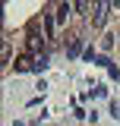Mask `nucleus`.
Returning <instances> with one entry per match:
<instances>
[{
	"label": "nucleus",
	"instance_id": "obj_1",
	"mask_svg": "<svg viewBox=\"0 0 120 126\" xmlns=\"http://www.w3.org/2000/svg\"><path fill=\"white\" fill-rule=\"evenodd\" d=\"M107 10H111V3H95V6H92V25H95V29H101V25H104V19H107Z\"/></svg>",
	"mask_w": 120,
	"mask_h": 126
},
{
	"label": "nucleus",
	"instance_id": "obj_2",
	"mask_svg": "<svg viewBox=\"0 0 120 126\" xmlns=\"http://www.w3.org/2000/svg\"><path fill=\"white\" fill-rule=\"evenodd\" d=\"M41 44H44V38L38 35V32L32 29L29 38H25V47H29V54H35V57H41Z\"/></svg>",
	"mask_w": 120,
	"mask_h": 126
},
{
	"label": "nucleus",
	"instance_id": "obj_3",
	"mask_svg": "<svg viewBox=\"0 0 120 126\" xmlns=\"http://www.w3.org/2000/svg\"><path fill=\"white\" fill-rule=\"evenodd\" d=\"M29 69H35V57H32V54L16 57V73H29Z\"/></svg>",
	"mask_w": 120,
	"mask_h": 126
},
{
	"label": "nucleus",
	"instance_id": "obj_4",
	"mask_svg": "<svg viewBox=\"0 0 120 126\" xmlns=\"http://www.w3.org/2000/svg\"><path fill=\"white\" fill-rule=\"evenodd\" d=\"M76 10V3H57V22L63 25L66 19H70V13Z\"/></svg>",
	"mask_w": 120,
	"mask_h": 126
},
{
	"label": "nucleus",
	"instance_id": "obj_5",
	"mask_svg": "<svg viewBox=\"0 0 120 126\" xmlns=\"http://www.w3.org/2000/svg\"><path fill=\"white\" fill-rule=\"evenodd\" d=\"M79 47H82V41H79V38H73V41H70V57H76V54H79Z\"/></svg>",
	"mask_w": 120,
	"mask_h": 126
},
{
	"label": "nucleus",
	"instance_id": "obj_6",
	"mask_svg": "<svg viewBox=\"0 0 120 126\" xmlns=\"http://www.w3.org/2000/svg\"><path fill=\"white\" fill-rule=\"evenodd\" d=\"M44 66H47V57H44V54H41V57H35V69H44Z\"/></svg>",
	"mask_w": 120,
	"mask_h": 126
},
{
	"label": "nucleus",
	"instance_id": "obj_7",
	"mask_svg": "<svg viewBox=\"0 0 120 126\" xmlns=\"http://www.w3.org/2000/svg\"><path fill=\"white\" fill-rule=\"evenodd\" d=\"M101 47H104V50H111V47H114V38H111V35H104V41H101Z\"/></svg>",
	"mask_w": 120,
	"mask_h": 126
}]
</instances>
